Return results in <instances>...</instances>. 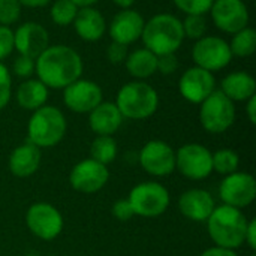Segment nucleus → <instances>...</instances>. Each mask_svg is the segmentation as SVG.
Wrapping results in <instances>:
<instances>
[{
  "label": "nucleus",
  "mask_w": 256,
  "mask_h": 256,
  "mask_svg": "<svg viewBox=\"0 0 256 256\" xmlns=\"http://www.w3.org/2000/svg\"><path fill=\"white\" fill-rule=\"evenodd\" d=\"M34 72L39 81L51 88H64L80 80L82 60L80 54L66 45L48 46L36 60Z\"/></svg>",
  "instance_id": "f257e3e1"
},
{
  "label": "nucleus",
  "mask_w": 256,
  "mask_h": 256,
  "mask_svg": "<svg viewBox=\"0 0 256 256\" xmlns=\"http://www.w3.org/2000/svg\"><path fill=\"white\" fill-rule=\"evenodd\" d=\"M244 243L252 249H256V219H252L248 222L246 234H244Z\"/></svg>",
  "instance_id": "58836bf2"
},
{
  "label": "nucleus",
  "mask_w": 256,
  "mask_h": 256,
  "mask_svg": "<svg viewBox=\"0 0 256 256\" xmlns=\"http://www.w3.org/2000/svg\"><path fill=\"white\" fill-rule=\"evenodd\" d=\"M219 196L225 206L244 208L256 198V180L249 172H232L225 176L219 186Z\"/></svg>",
  "instance_id": "9d476101"
},
{
  "label": "nucleus",
  "mask_w": 256,
  "mask_h": 256,
  "mask_svg": "<svg viewBox=\"0 0 256 256\" xmlns=\"http://www.w3.org/2000/svg\"><path fill=\"white\" fill-rule=\"evenodd\" d=\"M123 118L144 120L152 117L159 105L158 92L147 82L134 81L124 84L117 93L116 102Z\"/></svg>",
  "instance_id": "39448f33"
},
{
  "label": "nucleus",
  "mask_w": 256,
  "mask_h": 256,
  "mask_svg": "<svg viewBox=\"0 0 256 256\" xmlns=\"http://www.w3.org/2000/svg\"><path fill=\"white\" fill-rule=\"evenodd\" d=\"M63 102L70 111L86 114L93 111L102 102V90L93 81L76 80L64 87Z\"/></svg>",
  "instance_id": "2eb2a0df"
},
{
  "label": "nucleus",
  "mask_w": 256,
  "mask_h": 256,
  "mask_svg": "<svg viewBox=\"0 0 256 256\" xmlns=\"http://www.w3.org/2000/svg\"><path fill=\"white\" fill-rule=\"evenodd\" d=\"M248 222L246 214L240 208L222 204L214 207L207 219L208 236L218 248L236 250L244 243Z\"/></svg>",
  "instance_id": "f03ea898"
},
{
  "label": "nucleus",
  "mask_w": 256,
  "mask_h": 256,
  "mask_svg": "<svg viewBox=\"0 0 256 256\" xmlns=\"http://www.w3.org/2000/svg\"><path fill=\"white\" fill-rule=\"evenodd\" d=\"M230 50L237 57L252 56L256 50V32L254 28L244 27L240 32L234 33V38L230 44Z\"/></svg>",
  "instance_id": "bb28decb"
},
{
  "label": "nucleus",
  "mask_w": 256,
  "mask_h": 256,
  "mask_svg": "<svg viewBox=\"0 0 256 256\" xmlns=\"http://www.w3.org/2000/svg\"><path fill=\"white\" fill-rule=\"evenodd\" d=\"M256 81L248 72H232L222 80V93L232 102H243L255 96Z\"/></svg>",
  "instance_id": "5701e85b"
},
{
  "label": "nucleus",
  "mask_w": 256,
  "mask_h": 256,
  "mask_svg": "<svg viewBox=\"0 0 256 256\" xmlns=\"http://www.w3.org/2000/svg\"><path fill=\"white\" fill-rule=\"evenodd\" d=\"M112 214L120 222H128V220H130L135 216L134 208H132L129 200H118V201H116L114 206H112Z\"/></svg>",
  "instance_id": "72a5a7b5"
},
{
  "label": "nucleus",
  "mask_w": 256,
  "mask_h": 256,
  "mask_svg": "<svg viewBox=\"0 0 256 256\" xmlns=\"http://www.w3.org/2000/svg\"><path fill=\"white\" fill-rule=\"evenodd\" d=\"M250 256H256V255H250Z\"/></svg>",
  "instance_id": "a18cd8bd"
},
{
  "label": "nucleus",
  "mask_w": 256,
  "mask_h": 256,
  "mask_svg": "<svg viewBox=\"0 0 256 256\" xmlns=\"http://www.w3.org/2000/svg\"><path fill=\"white\" fill-rule=\"evenodd\" d=\"M141 38L153 54H174L184 39L183 24L171 14H159L144 24Z\"/></svg>",
  "instance_id": "7ed1b4c3"
},
{
  "label": "nucleus",
  "mask_w": 256,
  "mask_h": 256,
  "mask_svg": "<svg viewBox=\"0 0 256 256\" xmlns=\"http://www.w3.org/2000/svg\"><path fill=\"white\" fill-rule=\"evenodd\" d=\"M213 159V171H216L220 176H230L236 171H238L240 158L238 154L231 148H220L212 156Z\"/></svg>",
  "instance_id": "cd10ccee"
},
{
  "label": "nucleus",
  "mask_w": 256,
  "mask_h": 256,
  "mask_svg": "<svg viewBox=\"0 0 256 256\" xmlns=\"http://www.w3.org/2000/svg\"><path fill=\"white\" fill-rule=\"evenodd\" d=\"M78 6L70 0H56L51 8V18L57 26H69L74 22Z\"/></svg>",
  "instance_id": "c85d7f7f"
},
{
  "label": "nucleus",
  "mask_w": 256,
  "mask_h": 256,
  "mask_svg": "<svg viewBox=\"0 0 256 256\" xmlns=\"http://www.w3.org/2000/svg\"><path fill=\"white\" fill-rule=\"evenodd\" d=\"M192 58L198 68L213 72L228 66L232 58V52L230 50V44L224 39L218 36H204L194 45Z\"/></svg>",
  "instance_id": "9b49d317"
},
{
  "label": "nucleus",
  "mask_w": 256,
  "mask_h": 256,
  "mask_svg": "<svg viewBox=\"0 0 256 256\" xmlns=\"http://www.w3.org/2000/svg\"><path fill=\"white\" fill-rule=\"evenodd\" d=\"M200 256H238L234 250H231V249H224V248H218V246H214V248H210V249H207V250H204L202 254Z\"/></svg>",
  "instance_id": "ea45409f"
},
{
  "label": "nucleus",
  "mask_w": 256,
  "mask_h": 256,
  "mask_svg": "<svg viewBox=\"0 0 256 256\" xmlns=\"http://www.w3.org/2000/svg\"><path fill=\"white\" fill-rule=\"evenodd\" d=\"M183 24V32L184 36L190 38V39H201L204 38L206 32H207V21L204 18V15H188Z\"/></svg>",
  "instance_id": "c756f323"
},
{
  "label": "nucleus",
  "mask_w": 256,
  "mask_h": 256,
  "mask_svg": "<svg viewBox=\"0 0 256 256\" xmlns=\"http://www.w3.org/2000/svg\"><path fill=\"white\" fill-rule=\"evenodd\" d=\"M18 2H20V4L28 6V8H39V6H45L51 0H18Z\"/></svg>",
  "instance_id": "79ce46f5"
},
{
  "label": "nucleus",
  "mask_w": 256,
  "mask_h": 256,
  "mask_svg": "<svg viewBox=\"0 0 256 256\" xmlns=\"http://www.w3.org/2000/svg\"><path fill=\"white\" fill-rule=\"evenodd\" d=\"M129 202L136 216L158 218L170 207V192L158 182H142L129 194Z\"/></svg>",
  "instance_id": "0eeeda50"
},
{
  "label": "nucleus",
  "mask_w": 256,
  "mask_h": 256,
  "mask_svg": "<svg viewBox=\"0 0 256 256\" xmlns=\"http://www.w3.org/2000/svg\"><path fill=\"white\" fill-rule=\"evenodd\" d=\"M210 10L216 27L226 33H237L248 27L249 10L243 0H214Z\"/></svg>",
  "instance_id": "4468645a"
},
{
  "label": "nucleus",
  "mask_w": 256,
  "mask_h": 256,
  "mask_svg": "<svg viewBox=\"0 0 256 256\" xmlns=\"http://www.w3.org/2000/svg\"><path fill=\"white\" fill-rule=\"evenodd\" d=\"M14 72L21 78H28L34 72V60L26 56L16 57V60L14 62Z\"/></svg>",
  "instance_id": "c9c22d12"
},
{
  "label": "nucleus",
  "mask_w": 256,
  "mask_h": 256,
  "mask_svg": "<svg viewBox=\"0 0 256 256\" xmlns=\"http://www.w3.org/2000/svg\"><path fill=\"white\" fill-rule=\"evenodd\" d=\"M26 225L34 237L50 242L63 231V216L52 204L36 202L26 213Z\"/></svg>",
  "instance_id": "1a4fd4ad"
},
{
  "label": "nucleus",
  "mask_w": 256,
  "mask_h": 256,
  "mask_svg": "<svg viewBox=\"0 0 256 256\" xmlns=\"http://www.w3.org/2000/svg\"><path fill=\"white\" fill-rule=\"evenodd\" d=\"M213 153L202 144L190 142L176 152V168L189 180H204L213 172Z\"/></svg>",
  "instance_id": "6e6552de"
},
{
  "label": "nucleus",
  "mask_w": 256,
  "mask_h": 256,
  "mask_svg": "<svg viewBox=\"0 0 256 256\" xmlns=\"http://www.w3.org/2000/svg\"><path fill=\"white\" fill-rule=\"evenodd\" d=\"M140 165L154 177H166L176 170V152L160 140H152L140 152Z\"/></svg>",
  "instance_id": "f8f14e48"
},
{
  "label": "nucleus",
  "mask_w": 256,
  "mask_h": 256,
  "mask_svg": "<svg viewBox=\"0 0 256 256\" xmlns=\"http://www.w3.org/2000/svg\"><path fill=\"white\" fill-rule=\"evenodd\" d=\"M14 50V32L0 24V60L8 57Z\"/></svg>",
  "instance_id": "f704fd0d"
},
{
  "label": "nucleus",
  "mask_w": 256,
  "mask_h": 256,
  "mask_svg": "<svg viewBox=\"0 0 256 256\" xmlns=\"http://www.w3.org/2000/svg\"><path fill=\"white\" fill-rule=\"evenodd\" d=\"M72 3H75L78 8H88L92 6L93 3H96L98 0H70Z\"/></svg>",
  "instance_id": "37998d69"
},
{
  "label": "nucleus",
  "mask_w": 256,
  "mask_h": 256,
  "mask_svg": "<svg viewBox=\"0 0 256 256\" xmlns=\"http://www.w3.org/2000/svg\"><path fill=\"white\" fill-rule=\"evenodd\" d=\"M10 92H12V80L8 68L0 63V110H3L9 99H10Z\"/></svg>",
  "instance_id": "473e14b6"
},
{
  "label": "nucleus",
  "mask_w": 256,
  "mask_h": 256,
  "mask_svg": "<svg viewBox=\"0 0 256 256\" xmlns=\"http://www.w3.org/2000/svg\"><path fill=\"white\" fill-rule=\"evenodd\" d=\"M66 134V118L56 106L38 108L27 124V141L39 148L57 146Z\"/></svg>",
  "instance_id": "20e7f679"
},
{
  "label": "nucleus",
  "mask_w": 256,
  "mask_h": 256,
  "mask_svg": "<svg viewBox=\"0 0 256 256\" xmlns=\"http://www.w3.org/2000/svg\"><path fill=\"white\" fill-rule=\"evenodd\" d=\"M243 2H244V0H243Z\"/></svg>",
  "instance_id": "49530a36"
},
{
  "label": "nucleus",
  "mask_w": 256,
  "mask_h": 256,
  "mask_svg": "<svg viewBox=\"0 0 256 256\" xmlns=\"http://www.w3.org/2000/svg\"><path fill=\"white\" fill-rule=\"evenodd\" d=\"M108 166L93 159H82L70 170L69 174V183L72 189L81 194H96L108 183Z\"/></svg>",
  "instance_id": "ddd939ff"
},
{
  "label": "nucleus",
  "mask_w": 256,
  "mask_h": 256,
  "mask_svg": "<svg viewBox=\"0 0 256 256\" xmlns=\"http://www.w3.org/2000/svg\"><path fill=\"white\" fill-rule=\"evenodd\" d=\"M177 69H178V60H177L176 54L158 56V68H156V70H159L164 75H170V74L176 72Z\"/></svg>",
  "instance_id": "e433bc0d"
},
{
  "label": "nucleus",
  "mask_w": 256,
  "mask_h": 256,
  "mask_svg": "<svg viewBox=\"0 0 256 256\" xmlns=\"http://www.w3.org/2000/svg\"><path fill=\"white\" fill-rule=\"evenodd\" d=\"M40 160H42L40 148L26 141L24 144L12 150L9 156V171L15 177L27 178L39 170Z\"/></svg>",
  "instance_id": "aec40b11"
},
{
  "label": "nucleus",
  "mask_w": 256,
  "mask_h": 256,
  "mask_svg": "<svg viewBox=\"0 0 256 256\" xmlns=\"http://www.w3.org/2000/svg\"><path fill=\"white\" fill-rule=\"evenodd\" d=\"M106 56L111 63H122L128 57V46L118 42H112L106 48Z\"/></svg>",
  "instance_id": "4c0bfd02"
},
{
  "label": "nucleus",
  "mask_w": 256,
  "mask_h": 256,
  "mask_svg": "<svg viewBox=\"0 0 256 256\" xmlns=\"http://www.w3.org/2000/svg\"><path fill=\"white\" fill-rule=\"evenodd\" d=\"M214 0H174L176 6L188 15H206Z\"/></svg>",
  "instance_id": "7c9ffc66"
},
{
  "label": "nucleus",
  "mask_w": 256,
  "mask_h": 256,
  "mask_svg": "<svg viewBox=\"0 0 256 256\" xmlns=\"http://www.w3.org/2000/svg\"><path fill=\"white\" fill-rule=\"evenodd\" d=\"M246 111H248L249 122H250L252 124H255L256 123V96H252L250 99H248Z\"/></svg>",
  "instance_id": "a19ab883"
},
{
  "label": "nucleus",
  "mask_w": 256,
  "mask_h": 256,
  "mask_svg": "<svg viewBox=\"0 0 256 256\" xmlns=\"http://www.w3.org/2000/svg\"><path fill=\"white\" fill-rule=\"evenodd\" d=\"M117 142L112 136L98 135L90 146V159L108 166L117 158Z\"/></svg>",
  "instance_id": "a878e982"
},
{
  "label": "nucleus",
  "mask_w": 256,
  "mask_h": 256,
  "mask_svg": "<svg viewBox=\"0 0 256 256\" xmlns=\"http://www.w3.org/2000/svg\"><path fill=\"white\" fill-rule=\"evenodd\" d=\"M200 122L210 134H224L236 122V106L220 90H214L201 102Z\"/></svg>",
  "instance_id": "423d86ee"
},
{
  "label": "nucleus",
  "mask_w": 256,
  "mask_h": 256,
  "mask_svg": "<svg viewBox=\"0 0 256 256\" xmlns=\"http://www.w3.org/2000/svg\"><path fill=\"white\" fill-rule=\"evenodd\" d=\"M214 86L216 81L213 74L202 68L195 66L188 69L182 75L178 82V90L180 94L190 104H201L214 92Z\"/></svg>",
  "instance_id": "dca6fc26"
},
{
  "label": "nucleus",
  "mask_w": 256,
  "mask_h": 256,
  "mask_svg": "<svg viewBox=\"0 0 256 256\" xmlns=\"http://www.w3.org/2000/svg\"><path fill=\"white\" fill-rule=\"evenodd\" d=\"M117 6H120V8H123V9H129L134 3H135V0H112Z\"/></svg>",
  "instance_id": "c03bdc74"
},
{
  "label": "nucleus",
  "mask_w": 256,
  "mask_h": 256,
  "mask_svg": "<svg viewBox=\"0 0 256 256\" xmlns=\"http://www.w3.org/2000/svg\"><path fill=\"white\" fill-rule=\"evenodd\" d=\"M48 99V87L39 80H27L16 90V100L21 108L36 111L44 106Z\"/></svg>",
  "instance_id": "b1692460"
},
{
  "label": "nucleus",
  "mask_w": 256,
  "mask_h": 256,
  "mask_svg": "<svg viewBox=\"0 0 256 256\" xmlns=\"http://www.w3.org/2000/svg\"><path fill=\"white\" fill-rule=\"evenodd\" d=\"M126 68L129 74L138 80L152 76L158 68V56L148 51L147 48L136 50L126 57Z\"/></svg>",
  "instance_id": "393cba45"
},
{
  "label": "nucleus",
  "mask_w": 256,
  "mask_h": 256,
  "mask_svg": "<svg viewBox=\"0 0 256 256\" xmlns=\"http://www.w3.org/2000/svg\"><path fill=\"white\" fill-rule=\"evenodd\" d=\"M123 116L116 104L100 102L93 111H90L88 124L96 135L112 136L122 126Z\"/></svg>",
  "instance_id": "412c9836"
},
{
  "label": "nucleus",
  "mask_w": 256,
  "mask_h": 256,
  "mask_svg": "<svg viewBox=\"0 0 256 256\" xmlns=\"http://www.w3.org/2000/svg\"><path fill=\"white\" fill-rule=\"evenodd\" d=\"M216 204L213 196L204 189L186 190L178 200L180 213L194 222H207Z\"/></svg>",
  "instance_id": "6ab92c4d"
},
{
  "label": "nucleus",
  "mask_w": 256,
  "mask_h": 256,
  "mask_svg": "<svg viewBox=\"0 0 256 256\" xmlns=\"http://www.w3.org/2000/svg\"><path fill=\"white\" fill-rule=\"evenodd\" d=\"M72 24H74L76 33L80 34V38L84 40H88V42H94V40L100 39L106 28L105 18L100 15L99 10H96L94 8H90V6L78 9L76 16Z\"/></svg>",
  "instance_id": "4be33fe9"
},
{
  "label": "nucleus",
  "mask_w": 256,
  "mask_h": 256,
  "mask_svg": "<svg viewBox=\"0 0 256 256\" xmlns=\"http://www.w3.org/2000/svg\"><path fill=\"white\" fill-rule=\"evenodd\" d=\"M144 24L146 21L140 12L123 9L112 18L110 26V36L112 42H118L128 46L129 44L141 38Z\"/></svg>",
  "instance_id": "a211bd4d"
},
{
  "label": "nucleus",
  "mask_w": 256,
  "mask_h": 256,
  "mask_svg": "<svg viewBox=\"0 0 256 256\" xmlns=\"http://www.w3.org/2000/svg\"><path fill=\"white\" fill-rule=\"evenodd\" d=\"M14 48L34 60L48 48V32L38 22H24L14 32Z\"/></svg>",
  "instance_id": "f3484780"
},
{
  "label": "nucleus",
  "mask_w": 256,
  "mask_h": 256,
  "mask_svg": "<svg viewBox=\"0 0 256 256\" xmlns=\"http://www.w3.org/2000/svg\"><path fill=\"white\" fill-rule=\"evenodd\" d=\"M21 4L18 0H0V24L10 26L20 18Z\"/></svg>",
  "instance_id": "2f4dec72"
}]
</instances>
